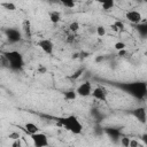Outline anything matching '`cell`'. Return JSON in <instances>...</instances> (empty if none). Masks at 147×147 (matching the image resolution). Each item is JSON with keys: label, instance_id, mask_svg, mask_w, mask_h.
Masks as SVG:
<instances>
[{"label": "cell", "instance_id": "1", "mask_svg": "<svg viewBox=\"0 0 147 147\" xmlns=\"http://www.w3.org/2000/svg\"><path fill=\"white\" fill-rule=\"evenodd\" d=\"M121 87L129 93L130 95L137 98V99H144L147 94V85L145 82H131V83H124L121 85Z\"/></svg>", "mask_w": 147, "mask_h": 147}, {"label": "cell", "instance_id": "2", "mask_svg": "<svg viewBox=\"0 0 147 147\" xmlns=\"http://www.w3.org/2000/svg\"><path fill=\"white\" fill-rule=\"evenodd\" d=\"M63 129L71 132L72 134H80L83 132V124L80 119L75 115H68L59 119Z\"/></svg>", "mask_w": 147, "mask_h": 147}, {"label": "cell", "instance_id": "3", "mask_svg": "<svg viewBox=\"0 0 147 147\" xmlns=\"http://www.w3.org/2000/svg\"><path fill=\"white\" fill-rule=\"evenodd\" d=\"M3 57L6 59L8 65L13 70H21L24 67V59L21 52L18 51H7L3 53Z\"/></svg>", "mask_w": 147, "mask_h": 147}, {"label": "cell", "instance_id": "4", "mask_svg": "<svg viewBox=\"0 0 147 147\" xmlns=\"http://www.w3.org/2000/svg\"><path fill=\"white\" fill-rule=\"evenodd\" d=\"M5 36L9 42H18L22 39V31L16 28H8L5 30Z\"/></svg>", "mask_w": 147, "mask_h": 147}, {"label": "cell", "instance_id": "5", "mask_svg": "<svg viewBox=\"0 0 147 147\" xmlns=\"http://www.w3.org/2000/svg\"><path fill=\"white\" fill-rule=\"evenodd\" d=\"M32 144L37 147H45L48 145V137L42 132H37L30 136Z\"/></svg>", "mask_w": 147, "mask_h": 147}, {"label": "cell", "instance_id": "6", "mask_svg": "<svg viewBox=\"0 0 147 147\" xmlns=\"http://www.w3.org/2000/svg\"><path fill=\"white\" fill-rule=\"evenodd\" d=\"M75 91H76L77 95H79V96H83V98L90 96L91 92H92V84H91V82L85 80V82L80 83Z\"/></svg>", "mask_w": 147, "mask_h": 147}, {"label": "cell", "instance_id": "7", "mask_svg": "<svg viewBox=\"0 0 147 147\" xmlns=\"http://www.w3.org/2000/svg\"><path fill=\"white\" fill-rule=\"evenodd\" d=\"M107 94H108V92L103 86H98L95 88H92V92H91L92 98L95 100H99V101H106Z\"/></svg>", "mask_w": 147, "mask_h": 147}, {"label": "cell", "instance_id": "8", "mask_svg": "<svg viewBox=\"0 0 147 147\" xmlns=\"http://www.w3.org/2000/svg\"><path fill=\"white\" fill-rule=\"evenodd\" d=\"M125 18L132 23V24H138V23H141L142 21V15L140 11L138 10H127L125 13Z\"/></svg>", "mask_w": 147, "mask_h": 147}, {"label": "cell", "instance_id": "9", "mask_svg": "<svg viewBox=\"0 0 147 147\" xmlns=\"http://www.w3.org/2000/svg\"><path fill=\"white\" fill-rule=\"evenodd\" d=\"M38 47L46 54H52L53 53V49H54V44L52 40L49 39H40L38 42H37Z\"/></svg>", "mask_w": 147, "mask_h": 147}, {"label": "cell", "instance_id": "10", "mask_svg": "<svg viewBox=\"0 0 147 147\" xmlns=\"http://www.w3.org/2000/svg\"><path fill=\"white\" fill-rule=\"evenodd\" d=\"M132 115L142 124L146 123V108L145 107H138L132 110Z\"/></svg>", "mask_w": 147, "mask_h": 147}, {"label": "cell", "instance_id": "11", "mask_svg": "<svg viewBox=\"0 0 147 147\" xmlns=\"http://www.w3.org/2000/svg\"><path fill=\"white\" fill-rule=\"evenodd\" d=\"M24 130H25V132L29 133L30 136L33 134V133L39 132V127H38V125H36V124L32 123V122H26V123L24 124Z\"/></svg>", "mask_w": 147, "mask_h": 147}, {"label": "cell", "instance_id": "12", "mask_svg": "<svg viewBox=\"0 0 147 147\" xmlns=\"http://www.w3.org/2000/svg\"><path fill=\"white\" fill-rule=\"evenodd\" d=\"M22 34L30 38L31 37V23L29 20H24L22 22Z\"/></svg>", "mask_w": 147, "mask_h": 147}, {"label": "cell", "instance_id": "13", "mask_svg": "<svg viewBox=\"0 0 147 147\" xmlns=\"http://www.w3.org/2000/svg\"><path fill=\"white\" fill-rule=\"evenodd\" d=\"M95 1L101 5L103 10H111L115 6V0H95Z\"/></svg>", "mask_w": 147, "mask_h": 147}, {"label": "cell", "instance_id": "14", "mask_svg": "<svg viewBox=\"0 0 147 147\" xmlns=\"http://www.w3.org/2000/svg\"><path fill=\"white\" fill-rule=\"evenodd\" d=\"M48 18L49 21L53 23V24H57L60 21H61V13L57 11V10H53V11H49L48 14Z\"/></svg>", "mask_w": 147, "mask_h": 147}, {"label": "cell", "instance_id": "15", "mask_svg": "<svg viewBox=\"0 0 147 147\" xmlns=\"http://www.w3.org/2000/svg\"><path fill=\"white\" fill-rule=\"evenodd\" d=\"M111 29L114 30V31H117V32H121V31H123L124 29H125V25H124V23L122 22V21H115L113 24H111Z\"/></svg>", "mask_w": 147, "mask_h": 147}, {"label": "cell", "instance_id": "16", "mask_svg": "<svg viewBox=\"0 0 147 147\" xmlns=\"http://www.w3.org/2000/svg\"><path fill=\"white\" fill-rule=\"evenodd\" d=\"M0 5H1V7H2L3 9H6V10H8V11H14V10H16V5L13 3V2H10V1H5V2H1Z\"/></svg>", "mask_w": 147, "mask_h": 147}, {"label": "cell", "instance_id": "17", "mask_svg": "<svg viewBox=\"0 0 147 147\" xmlns=\"http://www.w3.org/2000/svg\"><path fill=\"white\" fill-rule=\"evenodd\" d=\"M106 132L109 134V137L110 138H113V139H119L121 138V132H119V130H117V129H107L106 130Z\"/></svg>", "mask_w": 147, "mask_h": 147}, {"label": "cell", "instance_id": "18", "mask_svg": "<svg viewBox=\"0 0 147 147\" xmlns=\"http://www.w3.org/2000/svg\"><path fill=\"white\" fill-rule=\"evenodd\" d=\"M56 1H59L62 6H64L65 8H69V9H71L76 6V0H56Z\"/></svg>", "mask_w": 147, "mask_h": 147}, {"label": "cell", "instance_id": "19", "mask_svg": "<svg viewBox=\"0 0 147 147\" xmlns=\"http://www.w3.org/2000/svg\"><path fill=\"white\" fill-rule=\"evenodd\" d=\"M76 98H77V93H76V91L70 90V91H65V92H64V99H65V100L74 101Z\"/></svg>", "mask_w": 147, "mask_h": 147}, {"label": "cell", "instance_id": "20", "mask_svg": "<svg viewBox=\"0 0 147 147\" xmlns=\"http://www.w3.org/2000/svg\"><path fill=\"white\" fill-rule=\"evenodd\" d=\"M137 31L140 33V36L145 37L147 34V25L145 23H138L137 24Z\"/></svg>", "mask_w": 147, "mask_h": 147}, {"label": "cell", "instance_id": "21", "mask_svg": "<svg viewBox=\"0 0 147 147\" xmlns=\"http://www.w3.org/2000/svg\"><path fill=\"white\" fill-rule=\"evenodd\" d=\"M79 29H80V24H79L78 22H76V21H74V22H71V23L69 24V30H70L72 33L77 32Z\"/></svg>", "mask_w": 147, "mask_h": 147}, {"label": "cell", "instance_id": "22", "mask_svg": "<svg viewBox=\"0 0 147 147\" xmlns=\"http://www.w3.org/2000/svg\"><path fill=\"white\" fill-rule=\"evenodd\" d=\"M106 33H107V31H106L105 26H102V25L96 26V34H98V37H105Z\"/></svg>", "mask_w": 147, "mask_h": 147}, {"label": "cell", "instance_id": "23", "mask_svg": "<svg viewBox=\"0 0 147 147\" xmlns=\"http://www.w3.org/2000/svg\"><path fill=\"white\" fill-rule=\"evenodd\" d=\"M114 48H115L116 51H122V49H125V48H126V44H125L124 41H117V42H115Z\"/></svg>", "mask_w": 147, "mask_h": 147}, {"label": "cell", "instance_id": "24", "mask_svg": "<svg viewBox=\"0 0 147 147\" xmlns=\"http://www.w3.org/2000/svg\"><path fill=\"white\" fill-rule=\"evenodd\" d=\"M119 142H121V145H123L124 147H129L130 138H127V137H121V139H119Z\"/></svg>", "mask_w": 147, "mask_h": 147}, {"label": "cell", "instance_id": "25", "mask_svg": "<svg viewBox=\"0 0 147 147\" xmlns=\"http://www.w3.org/2000/svg\"><path fill=\"white\" fill-rule=\"evenodd\" d=\"M138 146H140V144L138 142V140H136V139H130L129 147H138Z\"/></svg>", "mask_w": 147, "mask_h": 147}, {"label": "cell", "instance_id": "26", "mask_svg": "<svg viewBox=\"0 0 147 147\" xmlns=\"http://www.w3.org/2000/svg\"><path fill=\"white\" fill-rule=\"evenodd\" d=\"M8 137H9L10 139H13V140L21 138V136H20V133H18V132H13V133H9V136H8Z\"/></svg>", "mask_w": 147, "mask_h": 147}, {"label": "cell", "instance_id": "27", "mask_svg": "<svg viewBox=\"0 0 147 147\" xmlns=\"http://www.w3.org/2000/svg\"><path fill=\"white\" fill-rule=\"evenodd\" d=\"M11 146H13V147H21V146H22V142H21V138H18V139H15V140H14V142L11 144Z\"/></svg>", "mask_w": 147, "mask_h": 147}, {"label": "cell", "instance_id": "28", "mask_svg": "<svg viewBox=\"0 0 147 147\" xmlns=\"http://www.w3.org/2000/svg\"><path fill=\"white\" fill-rule=\"evenodd\" d=\"M83 71H84V69H79V70H77V71H76L74 75H72V78H78V77H79V76L83 74Z\"/></svg>", "mask_w": 147, "mask_h": 147}, {"label": "cell", "instance_id": "29", "mask_svg": "<svg viewBox=\"0 0 147 147\" xmlns=\"http://www.w3.org/2000/svg\"><path fill=\"white\" fill-rule=\"evenodd\" d=\"M102 60H103V56H98V57L95 59L96 62H100V61H102Z\"/></svg>", "mask_w": 147, "mask_h": 147}]
</instances>
